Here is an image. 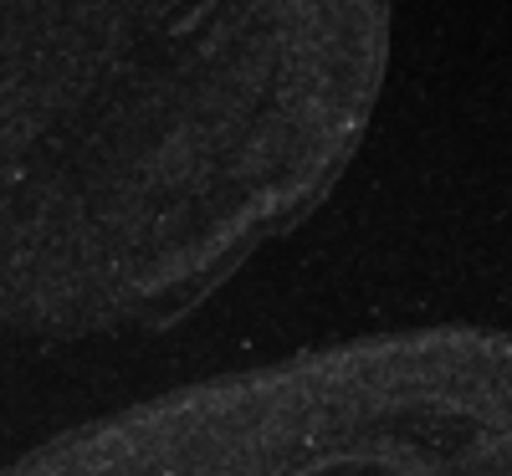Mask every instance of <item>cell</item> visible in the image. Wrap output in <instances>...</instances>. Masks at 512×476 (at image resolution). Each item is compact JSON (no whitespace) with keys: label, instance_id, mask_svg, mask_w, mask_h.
<instances>
[{"label":"cell","instance_id":"6da1fadb","mask_svg":"<svg viewBox=\"0 0 512 476\" xmlns=\"http://www.w3.org/2000/svg\"><path fill=\"white\" fill-rule=\"evenodd\" d=\"M390 0H0V318L175 323L338 190Z\"/></svg>","mask_w":512,"mask_h":476},{"label":"cell","instance_id":"7a4b0ae2","mask_svg":"<svg viewBox=\"0 0 512 476\" xmlns=\"http://www.w3.org/2000/svg\"><path fill=\"white\" fill-rule=\"evenodd\" d=\"M11 476H512V333H369L175 389Z\"/></svg>","mask_w":512,"mask_h":476}]
</instances>
